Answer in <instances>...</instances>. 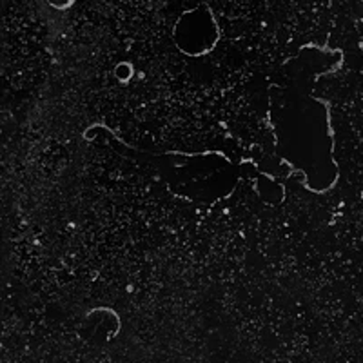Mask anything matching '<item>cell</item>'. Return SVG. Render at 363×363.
<instances>
[{
	"mask_svg": "<svg viewBox=\"0 0 363 363\" xmlns=\"http://www.w3.org/2000/svg\"><path fill=\"white\" fill-rule=\"evenodd\" d=\"M50 6H53L55 9H67L74 4V0H48Z\"/></svg>",
	"mask_w": 363,
	"mask_h": 363,
	"instance_id": "7a4b0ae2",
	"label": "cell"
},
{
	"mask_svg": "<svg viewBox=\"0 0 363 363\" xmlns=\"http://www.w3.org/2000/svg\"><path fill=\"white\" fill-rule=\"evenodd\" d=\"M173 40L187 57H202L213 51L220 40V26L207 6L187 9L178 17Z\"/></svg>",
	"mask_w": 363,
	"mask_h": 363,
	"instance_id": "6da1fadb",
	"label": "cell"
}]
</instances>
